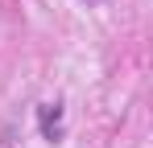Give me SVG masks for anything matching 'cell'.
<instances>
[{
    "instance_id": "6da1fadb",
    "label": "cell",
    "mask_w": 153,
    "mask_h": 148,
    "mask_svg": "<svg viewBox=\"0 0 153 148\" xmlns=\"http://www.w3.org/2000/svg\"><path fill=\"white\" fill-rule=\"evenodd\" d=\"M37 119H42V132H46V140H58V136H62V107H58V103H46V107H37Z\"/></svg>"
}]
</instances>
